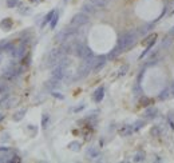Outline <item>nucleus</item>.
Listing matches in <instances>:
<instances>
[{"label": "nucleus", "mask_w": 174, "mask_h": 163, "mask_svg": "<svg viewBox=\"0 0 174 163\" xmlns=\"http://www.w3.org/2000/svg\"><path fill=\"white\" fill-rule=\"evenodd\" d=\"M32 2H35V0H32Z\"/></svg>", "instance_id": "39448f33"}, {"label": "nucleus", "mask_w": 174, "mask_h": 163, "mask_svg": "<svg viewBox=\"0 0 174 163\" xmlns=\"http://www.w3.org/2000/svg\"><path fill=\"white\" fill-rule=\"evenodd\" d=\"M16 4H18V0H7V7L14 8Z\"/></svg>", "instance_id": "f03ea898"}, {"label": "nucleus", "mask_w": 174, "mask_h": 163, "mask_svg": "<svg viewBox=\"0 0 174 163\" xmlns=\"http://www.w3.org/2000/svg\"><path fill=\"white\" fill-rule=\"evenodd\" d=\"M0 26H2L4 30H7V31L11 30V27H12V20H11V19H4V20L2 21V24H0Z\"/></svg>", "instance_id": "f257e3e1"}, {"label": "nucleus", "mask_w": 174, "mask_h": 163, "mask_svg": "<svg viewBox=\"0 0 174 163\" xmlns=\"http://www.w3.org/2000/svg\"><path fill=\"white\" fill-rule=\"evenodd\" d=\"M3 119H4V115H2V114H0V122H2Z\"/></svg>", "instance_id": "20e7f679"}, {"label": "nucleus", "mask_w": 174, "mask_h": 163, "mask_svg": "<svg viewBox=\"0 0 174 163\" xmlns=\"http://www.w3.org/2000/svg\"><path fill=\"white\" fill-rule=\"evenodd\" d=\"M23 114H24V111H19V112H16V114L14 115V121H20L21 116H23Z\"/></svg>", "instance_id": "7ed1b4c3"}]
</instances>
